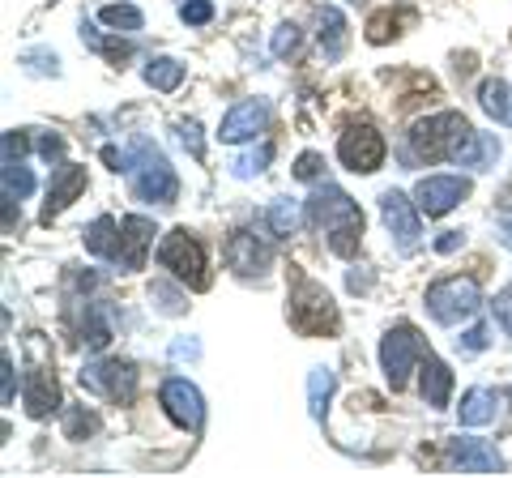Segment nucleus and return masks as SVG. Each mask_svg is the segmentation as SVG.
Segmentation results:
<instances>
[{"instance_id": "79ce46f5", "label": "nucleus", "mask_w": 512, "mask_h": 478, "mask_svg": "<svg viewBox=\"0 0 512 478\" xmlns=\"http://www.w3.org/2000/svg\"><path fill=\"white\" fill-rule=\"evenodd\" d=\"M39 154L47 158V163H52V158H60V154H64V141H60V137H52V133H43V137H39Z\"/></svg>"}, {"instance_id": "f257e3e1", "label": "nucleus", "mask_w": 512, "mask_h": 478, "mask_svg": "<svg viewBox=\"0 0 512 478\" xmlns=\"http://www.w3.org/2000/svg\"><path fill=\"white\" fill-rule=\"evenodd\" d=\"M478 133L470 129V120L461 111H440L427 116L410 129V158L414 163H440V158H457V163H474Z\"/></svg>"}, {"instance_id": "a878e982", "label": "nucleus", "mask_w": 512, "mask_h": 478, "mask_svg": "<svg viewBox=\"0 0 512 478\" xmlns=\"http://www.w3.org/2000/svg\"><path fill=\"white\" fill-rule=\"evenodd\" d=\"M146 82L154 90H175L184 82V65H180V60H171V56H158V60H150V65H146Z\"/></svg>"}, {"instance_id": "c9c22d12", "label": "nucleus", "mask_w": 512, "mask_h": 478, "mask_svg": "<svg viewBox=\"0 0 512 478\" xmlns=\"http://www.w3.org/2000/svg\"><path fill=\"white\" fill-rule=\"evenodd\" d=\"M320 171H325V158L320 154H299V163H295V180H303V184H312V180H320Z\"/></svg>"}, {"instance_id": "f8f14e48", "label": "nucleus", "mask_w": 512, "mask_h": 478, "mask_svg": "<svg viewBox=\"0 0 512 478\" xmlns=\"http://www.w3.org/2000/svg\"><path fill=\"white\" fill-rule=\"evenodd\" d=\"M163 406H167V414L180 427H188V432H201V423H205V402H201V393H197V385H188V380H167L163 385Z\"/></svg>"}, {"instance_id": "393cba45", "label": "nucleus", "mask_w": 512, "mask_h": 478, "mask_svg": "<svg viewBox=\"0 0 512 478\" xmlns=\"http://www.w3.org/2000/svg\"><path fill=\"white\" fill-rule=\"evenodd\" d=\"M0 184H5V205L35 193V175H30L22 163H5V171H0Z\"/></svg>"}, {"instance_id": "0eeeda50", "label": "nucleus", "mask_w": 512, "mask_h": 478, "mask_svg": "<svg viewBox=\"0 0 512 478\" xmlns=\"http://www.w3.org/2000/svg\"><path fill=\"white\" fill-rule=\"evenodd\" d=\"M423 359H427V346H423V338H419V329L414 325H397V329L384 333L380 363H384V376H389L393 389H406L414 363H423Z\"/></svg>"}, {"instance_id": "473e14b6", "label": "nucleus", "mask_w": 512, "mask_h": 478, "mask_svg": "<svg viewBox=\"0 0 512 478\" xmlns=\"http://www.w3.org/2000/svg\"><path fill=\"white\" fill-rule=\"evenodd\" d=\"M269 158H274V150H269V146L252 150V154H244V158H235V175H261Z\"/></svg>"}, {"instance_id": "c85d7f7f", "label": "nucleus", "mask_w": 512, "mask_h": 478, "mask_svg": "<svg viewBox=\"0 0 512 478\" xmlns=\"http://www.w3.org/2000/svg\"><path fill=\"white\" fill-rule=\"evenodd\" d=\"M82 342H86L90 350H103V346L111 342V325L103 321V312H99V308H90V312H86V321H82Z\"/></svg>"}, {"instance_id": "aec40b11", "label": "nucleus", "mask_w": 512, "mask_h": 478, "mask_svg": "<svg viewBox=\"0 0 512 478\" xmlns=\"http://www.w3.org/2000/svg\"><path fill=\"white\" fill-rule=\"evenodd\" d=\"M448 393H453V372H448V363L440 359H423V402L431 410H444L448 406Z\"/></svg>"}, {"instance_id": "a18cd8bd", "label": "nucleus", "mask_w": 512, "mask_h": 478, "mask_svg": "<svg viewBox=\"0 0 512 478\" xmlns=\"http://www.w3.org/2000/svg\"><path fill=\"white\" fill-rule=\"evenodd\" d=\"M436 248H440V252H457V248H461V231H448Z\"/></svg>"}, {"instance_id": "39448f33", "label": "nucleus", "mask_w": 512, "mask_h": 478, "mask_svg": "<svg viewBox=\"0 0 512 478\" xmlns=\"http://www.w3.org/2000/svg\"><path fill=\"white\" fill-rule=\"evenodd\" d=\"M158 265L171 269V274L180 278L184 286H192V291H205V286H210V274H205V252L184 227H175V231L163 235V244H158Z\"/></svg>"}, {"instance_id": "9d476101", "label": "nucleus", "mask_w": 512, "mask_h": 478, "mask_svg": "<svg viewBox=\"0 0 512 478\" xmlns=\"http://www.w3.org/2000/svg\"><path fill=\"white\" fill-rule=\"evenodd\" d=\"M380 218H384V227L393 231L397 252H406V257H410V252L419 248V235H423L419 214H414L410 197H406V193H397V188H389V193L380 197Z\"/></svg>"}, {"instance_id": "7ed1b4c3", "label": "nucleus", "mask_w": 512, "mask_h": 478, "mask_svg": "<svg viewBox=\"0 0 512 478\" xmlns=\"http://www.w3.org/2000/svg\"><path fill=\"white\" fill-rule=\"evenodd\" d=\"M128 180H133V193L141 201H154V205H171L175 193H180V180H175V171L167 163V154L154 146L150 137H137L133 146L124 154V167H120Z\"/></svg>"}, {"instance_id": "a19ab883", "label": "nucleus", "mask_w": 512, "mask_h": 478, "mask_svg": "<svg viewBox=\"0 0 512 478\" xmlns=\"http://www.w3.org/2000/svg\"><path fill=\"white\" fill-rule=\"evenodd\" d=\"M180 141H184V146H188L192 154H197V158L205 154V141H201V129H197V124H192V120H184V124H180Z\"/></svg>"}, {"instance_id": "f3484780", "label": "nucleus", "mask_w": 512, "mask_h": 478, "mask_svg": "<svg viewBox=\"0 0 512 478\" xmlns=\"http://www.w3.org/2000/svg\"><path fill=\"white\" fill-rule=\"evenodd\" d=\"M150 239H154V222L150 218H124L120 222V248H116V261L124 269H141L146 265V248H150Z\"/></svg>"}, {"instance_id": "6ab92c4d", "label": "nucleus", "mask_w": 512, "mask_h": 478, "mask_svg": "<svg viewBox=\"0 0 512 478\" xmlns=\"http://www.w3.org/2000/svg\"><path fill=\"white\" fill-rule=\"evenodd\" d=\"M500 402H504V397L495 393V389H470L466 397H461V406H457L461 427H483V423H495V414H500Z\"/></svg>"}, {"instance_id": "5701e85b", "label": "nucleus", "mask_w": 512, "mask_h": 478, "mask_svg": "<svg viewBox=\"0 0 512 478\" xmlns=\"http://www.w3.org/2000/svg\"><path fill=\"white\" fill-rule=\"evenodd\" d=\"M478 103H483V111L495 120V124H508L512 120V107H508V86L500 82V77H491V82L478 86Z\"/></svg>"}, {"instance_id": "412c9836", "label": "nucleus", "mask_w": 512, "mask_h": 478, "mask_svg": "<svg viewBox=\"0 0 512 478\" xmlns=\"http://www.w3.org/2000/svg\"><path fill=\"white\" fill-rule=\"evenodd\" d=\"M86 248L94 252V257H111L116 261V248H120V222L116 218H94L86 227Z\"/></svg>"}, {"instance_id": "a211bd4d", "label": "nucleus", "mask_w": 512, "mask_h": 478, "mask_svg": "<svg viewBox=\"0 0 512 478\" xmlns=\"http://www.w3.org/2000/svg\"><path fill=\"white\" fill-rule=\"evenodd\" d=\"M60 406V389H56V376L47 368H35L26 376V414L30 419H43Z\"/></svg>"}, {"instance_id": "4c0bfd02", "label": "nucleus", "mask_w": 512, "mask_h": 478, "mask_svg": "<svg viewBox=\"0 0 512 478\" xmlns=\"http://www.w3.org/2000/svg\"><path fill=\"white\" fill-rule=\"evenodd\" d=\"M491 312H495V321H500V329H504L508 338H512V286H508V291H500V295H495Z\"/></svg>"}, {"instance_id": "b1692460", "label": "nucleus", "mask_w": 512, "mask_h": 478, "mask_svg": "<svg viewBox=\"0 0 512 478\" xmlns=\"http://www.w3.org/2000/svg\"><path fill=\"white\" fill-rule=\"evenodd\" d=\"M299 222H303V210H299V201H274L269 205V231H274L278 239H286V235H295L299 231Z\"/></svg>"}, {"instance_id": "cd10ccee", "label": "nucleus", "mask_w": 512, "mask_h": 478, "mask_svg": "<svg viewBox=\"0 0 512 478\" xmlns=\"http://www.w3.org/2000/svg\"><path fill=\"white\" fill-rule=\"evenodd\" d=\"M329 393H333V372L329 368H316L308 376V410H312V419H325V402H329Z\"/></svg>"}, {"instance_id": "bb28decb", "label": "nucleus", "mask_w": 512, "mask_h": 478, "mask_svg": "<svg viewBox=\"0 0 512 478\" xmlns=\"http://www.w3.org/2000/svg\"><path fill=\"white\" fill-rule=\"evenodd\" d=\"M99 22H107L111 30H124V35H133V30L146 26L141 9H133V5H107V9H99Z\"/></svg>"}, {"instance_id": "2f4dec72", "label": "nucleus", "mask_w": 512, "mask_h": 478, "mask_svg": "<svg viewBox=\"0 0 512 478\" xmlns=\"http://www.w3.org/2000/svg\"><path fill=\"white\" fill-rule=\"evenodd\" d=\"M90 432H94V414H86L82 406H73L69 414H64V436H69V440H82Z\"/></svg>"}, {"instance_id": "49530a36", "label": "nucleus", "mask_w": 512, "mask_h": 478, "mask_svg": "<svg viewBox=\"0 0 512 478\" xmlns=\"http://www.w3.org/2000/svg\"><path fill=\"white\" fill-rule=\"evenodd\" d=\"M500 239H504V244H508V248H512V214H508V218H504V222H500Z\"/></svg>"}, {"instance_id": "58836bf2", "label": "nucleus", "mask_w": 512, "mask_h": 478, "mask_svg": "<svg viewBox=\"0 0 512 478\" xmlns=\"http://www.w3.org/2000/svg\"><path fill=\"white\" fill-rule=\"evenodd\" d=\"M483 346H487V325H474V329H466L457 338V350H466V355H478Z\"/></svg>"}, {"instance_id": "20e7f679", "label": "nucleus", "mask_w": 512, "mask_h": 478, "mask_svg": "<svg viewBox=\"0 0 512 478\" xmlns=\"http://www.w3.org/2000/svg\"><path fill=\"white\" fill-rule=\"evenodd\" d=\"M286 316H291V325L299 333H308V338H320V333L338 329V308H333V295L320 282L303 278V274L291 278V308H286Z\"/></svg>"}, {"instance_id": "37998d69", "label": "nucleus", "mask_w": 512, "mask_h": 478, "mask_svg": "<svg viewBox=\"0 0 512 478\" xmlns=\"http://www.w3.org/2000/svg\"><path fill=\"white\" fill-rule=\"evenodd\" d=\"M0 385H5V406L13 402V359H0Z\"/></svg>"}, {"instance_id": "f704fd0d", "label": "nucleus", "mask_w": 512, "mask_h": 478, "mask_svg": "<svg viewBox=\"0 0 512 478\" xmlns=\"http://www.w3.org/2000/svg\"><path fill=\"white\" fill-rule=\"evenodd\" d=\"M180 18H184L188 26H205V22L214 18V5H210V0H184V5H180Z\"/></svg>"}, {"instance_id": "4468645a", "label": "nucleus", "mask_w": 512, "mask_h": 478, "mask_svg": "<svg viewBox=\"0 0 512 478\" xmlns=\"http://www.w3.org/2000/svg\"><path fill=\"white\" fill-rule=\"evenodd\" d=\"M227 261L239 278H261L269 269V248L252 231H231L227 239Z\"/></svg>"}, {"instance_id": "9b49d317", "label": "nucleus", "mask_w": 512, "mask_h": 478, "mask_svg": "<svg viewBox=\"0 0 512 478\" xmlns=\"http://www.w3.org/2000/svg\"><path fill=\"white\" fill-rule=\"evenodd\" d=\"M466 197H470V180H461V175H427V180H419V188H414V201H419V210L427 218H444Z\"/></svg>"}, {"instance_id": "72a5a7b5", "label": "nucleus", "mask_w": 512, "mask_h": 478, "mask_svg": "<svg viewBox=\"0 0 512 478\" xmlns=\"http://www.w3.org/2000/svg\"><path fill=\"white\" fill-rule=\"evenodd\" d=\"M495 158H500V141H495L491 133H478V150H474V163L470 167H478V171H487Z\"/></svg>"}, {"instance_id": "ea45409f", "label": "nucleus", "mask_w": 512, "mask_h": 478, "mask_svg": "<svg viewBox=\"0 0 512 478\" xmlns=\"http://www.w3.org/2000/svg\"><path fill=\"white\" fill-rule=\"evenodd\" d=\"M22 154H26V133H5V163H22Z\"/></svg>"}, {"instance_id": "ddd939ff", "label": "nucleus", "mask_w": 512, "mask_h": 478, "mask_svg": "<svg viewBox=\"0 0 512 478\" xmlns=\"http://www.w3.org/2000/svg\"><path fill=\"white\" fill-rule=\"evenodd\" d=\"M265 124H269V103L265 99H244V103H235L227 116H222L218 137L222 141H248L256 133H265Z\"/></svg>"}, {"instance_id": "c756f323", "label": "nucleus", "mask_w": 512, "mask_h": 478, "mask_svg": "<svg viewBox=\"0 0 512 478\" xmlns=\"http://www.w3.org/2000/svg\"><path fill=\"white\" fill-rule=\"evenodd\" d=\"M150 299H158V308H163L167 316H180V312L188 308V299L175 291V286H167V282H154V286H150Z\"/></svg>"}, {"instance_id": "c03bdc74", "label": "nucleus", "mask_w": 512, "mask_h": 478, "mask_svg": "<svg viewBox=\"0 0 512 478\" xmlns=\"http://www.w3.org/2000/svg\"><path fill=\"white\" fill-rule=\"evenodd\" d=\"M171 355H175V359H197V355H201V346H197V342H175V346H171Z\"/></svg>"}, {"instance_id": "423d86ee", "label": "nucleus", "mask_w": 512, "mask_h": 478, "mask_svg": "<svg viewBox=\"0 0 512 478\" xmlns=\"http://www.w3.org/2000/svg\"><path fill=\"white\" fill-rule=\"evenodd\" d=\"M483 304V291H478L474 278H444L436 286H427V312L436 316L440 325H457L466 316L478 312Z\"/></svg>"}, {"instance_id": "7c9ffc66", "label": "nucleus", "mask_w": 512, "mask_h": 478, "mask_svg": "<svg viewBox=\"0 0 512 478\" xmlns=\"http://www.w3.org/2000/svg\"><path fill=\"white\" fill-rule=\"evenodd\" d=\"M82 35L90 39V47H99L103 56H111V60H116V65H120V60H128V56H133V43H120V39H103V35H94L90 26L82 30Z\"/></svg>"}, {"instance_id": "dca6fc26", "label": "nucleus", "mask_w": 512, "mask_h": 478, "mask_svg": "<svg viewBox=\"0 0 512 478\" xmlns=\"http://www.w3.org/2000/svg\"><path fill=\"white\" fill-rule=\"evenodd\" d=\"M86 193V167H60L52 175V184H47V205H43V222H52L60 210H69V205Z\"/></svg>"}, {"instance_id": "6e6552de", "label": "nucleus", "mask_w": 512, "mask_h": 478, "mask_svg": "<svg viewBox=\"0 0 512 478\" xmlns=\"http://www.w3.org/2000/svg\"><path fill=\"white\" fill-rule=\"evenodd\" d=\"M82 389L103 393V397H116V402H133L137 372H133V363H124V359L86 363V368H82Z\"/></svg>"}, {"instance_id": "4be33fe9", "label": "nucleus", "mask_w": 512, "mask_h": 478, "mask_svg": "<svg viewBox=\"0 0 512 478\" xmlns=\"http://www.w3.org/2000/svg\"><path fill=\"white\" fill-rule=\"evenodd\" d=\"M320 47H325L329 60L346 52V18L338 9H320Z\"/></svg>"}, {"instance_id": "2eb2a0df", "label": "nucleus", "mask_w": 512, "mask_h": 478, "mask_svg": "<svg viewBox=\"0 0 512 478\" xmlns=\"http://www.w3.org/2000/svg\"><path fill=\"white\" fill-rule=\"evenodd\" d=\"M448 457H453V466H461L466 474H500L504 470V457L495 453L487 440H474V436H457L448 444Z\"/></svg>"}, {"instance_id": "1a4fd4ad", "label": "nucleus", "mask_w": 512, "mask_h": 478, "mask_svg": "<svg viewBox=\"0 0 512 478\" xmlns=\"http://www.w3.org/2000/svg\"><path fill=\"white\" fill-rule=\"evenodd\" d=\"M338 158L350 171H376L384 163V137L372 129V124H350L338 141Z\"/></svg>"}, {"instance_id": "f03ea898", "label": "nucleus", "mask_w": 512, "mask_h": 478, "mask_svg": "<svg viewBox=\"0 0 512 478\" xmlns=\"http://www.w3.org/2000/svg\"><path fill=\"white\" fill-rule=\"evenodd\" d=\"M308 222L316 231H325L329 248L338 257H355L359 252V239H363V214L359 205L350 201L338 184H320L312 201H308Z\"/></svg>"}, {"instance_id": "e433bc0d", "label": "nucleus", "mask_w": 512, "mask_h": 478, "mask_svg": "<svg viewBox=\"0 0 512 478\" xmlns=\"http://www.w3.org/2000/svg\"><path fill=\"white\" fill-rule=\"evenodd\" d=\"M295 52H299V30L295 26H278L274 30V56L286 60V56H295Z\"/></svg>"}]
</instances>
